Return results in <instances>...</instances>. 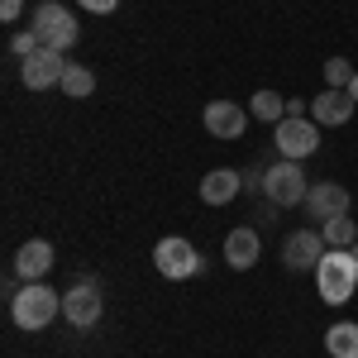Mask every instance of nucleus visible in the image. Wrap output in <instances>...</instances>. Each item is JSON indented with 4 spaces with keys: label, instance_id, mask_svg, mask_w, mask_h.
Wrapping results in <instances>:
<instances>
[{
    "label": "nucleus",
    "instance_id": "6",
    "mask_svg": "<svg viewBox=\"0 0 358 358\" xmlns=\"http://www.w3.org/2000/svg\"><path fill=\"white\" fill-rule=\"evenodd\" d=\"M277 148H282V158L301 163V158H310V153L320 148V134H315V124H310V120L287 115V120H277Z\"/></svg>",
    "mask_w": 358,
    "mask_h": 358
},
{
    "label": "nucleus",
    "instance_id": "19",
    "mask_svg": "<svg viewBox=\"0 0 358 358\" xmlns=\"http://www.w3.org/2000/svg\"><path fill=\"white\" fill-rule=\"evenodd\" d=\"M62 91L82 101V96H91V91H96V77H91L86 67H67V77H62Z\"/></svg>",
    "mask_w": 358,
    "mask_h": 358
},
{
    "label": "nucleus",
    "instance_id": "5",
    "mask_svg": "<svg viewBox=\"0 0 358 358\" xmlns=\"http://www.w3.org/2000/svg\"><path fill=\"white\" fill-rule=\"evenodd\" d=\"M20 77H24L29 91H48V86H62L67 77V57L57 48H34V53L20 62Z\"/></svg>",
    "mask_w": 358,
    "mask_h": 358
},
{
    "label": "nucleus",
    "instance_id": "10",
    "mask_svg": "<svg viewBox=\"0 0 358 358\" xmlns=\"http://www.w3.org/2000/svg\"><path fill=\"white\" fill-rule=\"evenodd\" d=\"M306 215H310V220H334V215H349V192H344V187H339V182H315V187H310V192H306Z\"/></svg>",
    "mask_w": 358,
    "mask_h": 358
},
{
    "label": "nucleus",
    "instance_id": "2",
    "mask_svg": "<svg viewBox=\"0 0 358 358\" xmlns=\"http://www.w3.org/2000/svg\"><path fill=\"white\" fill-rule=\"evenodd\" d=\"M315 287H320V296L330 306H344L358 287V258L349 248H330L320 258V268H315Z\"/></svg>",
    "mask_w": 358,
    "mask_h": 358
},
{
    "label": "nucleus",
    "instance_id": "20",
    "mask_svg": "<svg viewBox=\"0 0 358 358\" xmlns=\"http://www.w3.org/2000/svg\"><path fill=\"white\" fill-rule=\"evenodd\" d=\"M325 82H330V91H349V82H354V67H349L344 57H330V62H325Z\"/></svg>",
    "mask_w": 358,
    "mask_h": 358
},
{
    "label": "nucleus",
    "instance_id": "17",
    "mask_svg": "<svg viewBox=\"0 0 358 358\" xmlns=\"http://www.w3.org/2000/svg\"><path fill=\"white\" fill-rule=\"evenodd\" d=\"M320 234H325V244H330V248H354L358 244V229H354V220H349V215L325 220V224H320Z\"/></svg>",
    "mask_w": 358,
    "mask_h": 358
},
{
    "label": "nucleus",
    "instance_id": "3",
    "mask_svg": "<svg viewBox=\"0 0 358 358\" xmlns=\"http://www.w3.org/2000/svg\"><path fill=\"white\" fill-rule=\"evenodd\" d=\"M29 29L38 34V43H43V48H57V53H67V48L77 43V20H72V15H67V5H57V0H43V5L34 10Z\"/></svg>",
    "mask_w": 358,
    "mask_h": 358
},
{
    "label": "nucleus",
    "instance_id": "7",
    "mask_svg": "<svg viewBox=\"0 0 358 358\" xmlns=\"http://www.w3.org/2000/svg\"><path fill=\"white\" fill-rule=\"evenodd\" d=\"M153 268L172 282H182V277H196L201 273V253H196L187 239H163V244L153 248Z\"/></svg>",
    "mask_w": 358,
    "mask_h": 358
},
{
    "label": "nucleus",
    "instance_id": "23",
    "mask_svg": "<svg viewBox=\"0 0 358 358\" xmlns=\"http://www.w3.org/2000/svg\"><path fill=\"white\" fill-rule=\"evenodd\" d=\"M349 96H354V101H358V72H354V82H349Z\"/></svg>",
    "mask_w": 358,
    "mask_h": 358
},
{
    "label": "nucleus",
    "instance_id": "8",
    "mask_svg": "<svg viewBox=\"0 0 358 358\" xmlns=\"http://www.w3.org/2000/svg\"><path fill=\"white\" fill-rule=\"evenodd\" d=\"M325 253H330V244H325L320 229H296V234L287 239V248H282V263H287L292 273H306V268H320Z\"/></svg>",
    "mask_w": 358,
    "mask_h": 358
},
{
    "label": "nucleus",
    "instance_id": "14",
    "mask_svg": "<svg viewBox=\"0 0 358 358\" xmlns=\"http://www.w3.org/2000/svg\"><path fill=\"white\" fill-rule=\"evenodd\" d=\"M239 172H229V167H220V172H206L201 177V201L206 206H229L234 196H239Z\"/></svg>",
    "mask_w": 358,
    "mask_h": 358
},
{
    "label": "nucleus",
    "instance_id": "24",
    "mask_svg": "<svg viewBox=\"0 0 358 358\" xmlns=\"http://www.w3.org/2000/svg\"><path fill=\"white\" fill-rule=\"evenodd\" d=\"M349 253H354V258H358V244H354V248H349Z\"/></svg>",
    "mask_w": 358,
    "mask_h": 358
},
{
    "label": "nucleus",
    "instance_id": "9",
    "mask_svg": "<svg viewBox=\"0 0 358 358\" xmlns=\"http://www.w3.org/2000/svg\"><path fill=\"white\" fill-rule=\"evenodd\" d=\"M62 315H67V325L91 330V325L101 320V292H96V282H77V287L62 296Z\"/></svg>",
    "mask_w": 358,
    "mask_h": 358
},
{
    "label": "nucleus",
    "instance_id": "15",
    "mask_svg": "<svg viewBox=\"0 0 358 358\" xmlns=\"http://www.w3.org/2000/svg\"><path fill=\"white\" fill-rule=\"evenodd\" d=\"M258 229H229V239H224V258H229V268H253L258 263Z\"/></svg>",
    "mask_w": 358,
    "mask_h": 358
},
{
    "label": "nucleus",
    "instance_id": "4",
    "mask_svg": "<svg viewBox=\"0 0 358 358\" xmlns=\"http://www.w3.org/2000/svg\"><path fill=\"white\" fill-rule=\"evenodd\" d=\"M263 192H268V201L273 206H296V201H306V172L301 163H292V158H282L277 167H268L263 172Z\"/></svg>",
    "mask_w": 358,
    "mask_h": 358
},
{
    "label": "nucleus",
    "instance_id": "1",
    "mask_svg": "<svg viewBox=\"0 0 358 358\" xmlns=\"http://www.w3.org/2000/svg\"><path fill=\"white\" fill-rule=\"evenodd\" d=\"M57 310H62V296H57L53 287H43V282H29L24 292L10 296V320H15L20 330H43V325H53Z\"/></svg>",
    "mask_w": 358,
    "mask_h": 358
},
{
    "label": "nucleus",
    "instance_id": "12",
    "mask_svg": "<svg viewBox=\"0 0 358 358\" xmlns=\"http://www.w3.org/2000/svg\"><path fill=\"white\" fill-rule=\"evenodd\" d=\"M206 129H210V134L215 138H239L244 134V110H239V106H234V101H210V106H206Z\"/></svg>",
    "mask_w": 358,
    "mask_h": 358
},
{
    "label": "nucleus",
    "instance_id": "21",
    "mask_svg": "<svg viewBox=\"0 0 358 358\" xmlns=\"http://www.w3.org/2000/svg\"><path fill=\"white\" fill-rule=\"evenodd\" d=\"M77 5H82V10H91V15H110L120 0H77Z\"/></svg>",
    "mask_w": 358,
    "mask_h": 358
},
{
    "label": "nucleus",
    "instance_id": "18",
    "mask_svg": "<svg viewBox=\"0 0 358 358\" xmlns=\"http://www.w3.org/2000/svg\"><path fill=\"white\" fill-rule=\"evenodd\" d=\"M248 106H253L258 120H287V101H282L277 91H253V101H248Z\"/></svg>",
    "mask_w": 358,
    "mask_h": 358
},
{
    "label": "nucleus",
    "instance_id": "13",
    "mask_svg": "<svg viewBox=\"0 0 358 358\" xmlns=\"http://www.w3.org/2000/svg\"><path fill=\"white\" fill-rule=\"evenodd\" d=\"M354 106L358 101L349 96V91H325V96L310 101V115H315V124H349Z\"/></svg>",
    "mask_w": 358,
    "mask_h": 358
},
{
    "label": "nucleus",
    "instance_id": "22",
    "mask_svg": "<svg viewBox=\"0 0 358 358\" xmlns=\"http://www.w3.org/2000/svg\"><path fill=\"white\" fill-rule=\"evenodd\" d=\"M20 10H24V0H0V20H5V24L20 20Z\"/></svg>",
    "mask_w": 358,
    "mask_h": 358
},
{
    "label": "nucleus",
    "instance_id": "11",
    "mask_svg": "<svg viewBox=\"0 0 358 358\" xmlns=\"http://www.w3.org/2000/svg\"><path fill=\"white\" fill-rule=\"evenodd\" d=\"M48 268H53V244H48V239H29V244H20V253H15V273L24 277V282H38Z\"/></svg>",
    "mask_w": 358,
    "mask_h": 358
},
{
    "label": "nucleus",
    "instance_id": "16",
    "mask_svg": "<svg viewBox=\"0 0 358 358\" xmlns=\"http://www.w3.org/2000/svg\"><path fill=\"white\" fill-rule=\"evenodd\" d=\"M325 349H330V358H358V325L354 320L330 325L325 330Z\"/></svg>",
    "mask_w": 358,
    "mask_h": 358
}]
</instances>
